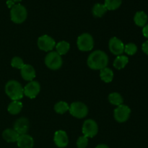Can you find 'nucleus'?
Listing matches in <instances>:
<instances>
[{
  "label": "nucleus",
  "instance_id": "nucleus-10",
  "mask_svg": "<svg viewBox=\"0 0 148 148\" xmlns=\"http://www.w3.org/2000/svg\"><path fill=\"white\" fill-rule=\"evenodd\" d=\"M24 95L30 99H33L39 94L40 91V85L37 81H30L23 88Z\"/></svg>",
  "mask_w": 148,
  "mask_h": 148
},
{
  "label": "nucleus",
  "instance_id": "nucleus-14",
  "mask_svg": "<svg viewBox=\"0 0 148 148\" xmlns=\"http://www.w3.org/2000/svg\"><path fill=\"white\" fill-rule=\"evenodd\" d=\"M21 76L25 80L30 81L33 80L36 77V70L34 67L30 64H24V66L20 69Z\"/></svg>",
  "mask_w": 148,
  "mask_h": 148
},
{
  "label": "nucleus",
  "instance_id": "nucleus-30",
  "mask_svg": "<svg viewBox=\"0 0 148 148\" xmlns=\"http://www.w3.org/2000/svg\"><path fill=\"white\" fill-rule=\"evenodd\" d=\"M143 34L146 38L148 39V24L146 25L145 26L143 27Z\"/></svg>",
  "mask_w": 148,
  "mask_h": 148
},
{
  "label": "nucleus",
  "instance_id": "nucleus-15",
  "mask_svg": "<svg viewBox=\"0 0 148 148\" xmlns=\"http://www.w3.org/2000/svg\"><path fill=\"white\" fill-rule=\"evenodd\" d=\"M17 143L19 148H33L34 146L33 138L27 134L19 136Z\"/></svg>",
  "mask_w": 148,
  "mask_h": 148
},
{
  "label": "nucleus",
  "instance_id": "nucleus-8",
  "mask_svg": "<svg viewBox=\"0 0 148 148\" xmlns=\"http://www.w3.org/2000/svg\"><path fill=\"white\" fill-rule=\"evenodd\" d=\"M82 130L84 136L88 138H92L98 134V124L94 120L88 119L83 123Z\"/></svg>",
  "mask_w": 148,
  "mask_h": 148
},
{
  "label": "nucleus",
  "instance_id": "nucleus-24",
  "mask_svg": "<svg viewBox=\"0 0 148 148\" xmlns=\"http://www.w3.org/2000/svg\"><path fill=\"white\" fill-rule=\"evenodd\" d=\"M69 106L65 101H59L54 106V111L59 114H65L66 111H69Z\"/></svg>",
  "mask_w": 148,
  "mask_h": 148
},
{
  "label": "nucleus",
  "instance_id": "nucleus-33",
  "mask_svg": "<svg viewBox=\"0 0 148 148\" xmlns=\"http://www.w3.org/2000/svg\"><path fill=\"white\" fill-rule=\"evenodd\" d=\"M12 1H13L14 2H19V1H21L22 0H12Z\"/></svg>",
  "mask_w": 148,
  "mask_h": 148
},
{
  "label": "nucleus",
  "instance_id": "nucleus-32",
  "mask_svg": "<svg viewBox=\"0 0 148 148\" xmlns=\"http://www.w3.org/2000/svg\"><path fill=\"white\" fill-rule=\"evenodd\" d=\"M95 148H109V147L105 144H100L98 145H97Z\"/></svg>",
  "mask_w": 148,
  "mask_h": 148
},
{
  "label": "nucleus",
  "instance_id": "nucleus-27",
  "mask_svg": "<svg viewBox=\"0 0 148 148\" xmlns=\"http://www.w3.org/2000/svg\"><path fill=\"white\" fill-rule=\"evenodd\" d=\"M24 62L23 59L19 56H14L12 58L11 61V66L16 69H21L24 66Z\"/></svg>",
  "mask_w": 148,
  "mask_h": 148
},
{
  "label": "nucleus",
  "instance_id": "nucleus-21",
  "mask_svg": "<svg viewBox=\"0 0 148 148\" xmlns=\"http://www.w3.org/2000/svg\"><path fill=\"white\" fill-rule=\"evenodd\" d=\"M69 49H70V44L68 42L65 41V40H62V41L59 42L56 46V52L60 56L66 54L69 51Z\"/></svg>",
  "mask_w": 148,
  "mask_h": 148
},
{
  "label": "nucleus",
  "instance_id": "nucleus-20",
  "mask_svg": "<svg viewBox=\"0 0 148 148\" xmlns=\"http://www.w3.org/2000/svg\"><path fill=\"white\" fill-rule=\"evenodd\" d=\"M129 59L127 56H123V55H120V56H117L114 62V66L116 69H122L126 66V65L128 64Z\"/></svg>",
  "mask_w": 148,
  "mask_h": 148
},
{
  "label": "nucleus",
  "instance_id": "nucleus-22",
  "mask_svg": "<svg viewBox=\"0 0 148 148\" xmlns=\"http://www.w3.org/2000/svg\"><path fill=\"white\" fill-rule=\"evenodd\" d=\"M92 14L96 17H101L106 14L107 12L106 7L104 4H95L92 7Z\"/></svg>",
  "mask_w": 148,
  "mask_h": 148
},
{
  "label": "nucleus",
  "instance_id": "nucleus-18",
  "mask_svg": "<svg viewBox=\"0 0 148 148\" xmlns=\"http://www.w3.org/2000/svg\"><path fill=\"white\" fill-rule=\"evenodd\" d=\"M23 108V103L20 101H13L9 104L7 111L12 115H17L21 111Z\"/></svg>",
  "mask_w": 148,
  "mask_h": 148
},
{
  "label": "nucleus",
  "instance_id": "nucleus-17",
  "mask_svg": "<svg viewBox=\"0 0 148 148\" xmlns=\"http://www.w3.org/2000/svg\"><path fill=\"white\" fill-rule=\"evenodd\" d=\"M148 20L147 14L143 11H139L136 12L134 17V21L139 27H144L147 25Z\"/></svg>",
  "mask_w": 148,
  "mask_h": 148
},
{
  "label": "nucleus",
  "instance_id": "nucleus-1",
  "mask_svg": "<svg viewBox=\"0 0 148 148\" xmlns=\"http://www.w3.org/2000/svg\"><path fill=\"white\" fill-rule=\"evenodd\" d=\"M88 66L93 70H101L107 67L108 64V57L106 53L101 50L92 52L87 60Z\"/></svg>",
  "mask_w": 148,
  "mask_h": 148
},
{
  "label": "nucleus",
  "instance_id": "nucleus-4",
  "mask_svg": "<svg viewBox=\"0 0 148 148\" xmlns=\"http://www.w3.org/2000/svg\"><path fill=\"white\" fill-rule=\"evenodd\" d=\"M63 61L60 55L56 51H51L45 57V64L52 70H57L62 66Z\"/></svg>",
  "mask_w": 148,
  "mask_h": 148
},
{
  "label": "nucleus",
  "instance_id": "nucleus-31",
  "mask_svg": "<svg viewBox=\"0 0 148 148\" xmlns=\"http://www.w3.org/2000/svg\"><path fill=\"white\" fill-rule=\"evenodd\" d=\"M7 6H8L9 8H12V7L14 5V2L13 1H12V0H8V1H7Z\"/></svg>",
  "mask_w": 148,
  "mask_h": 148
},
{
  "label": "nucleus",
  "instance_id": "nucleus-9",
  "mask_svg": "<svg viewBox=\"0 0 148 148\" xmlns=\"http://www.w3.org/2000/svg\"><path fill=\"white\" fill-rule=\"evenodd\" d=\"M38 46L43 51H51L56 46V42L53 38L47 35H43L38 39Z\"/></svg>",
  "mask_w": 148,
  "mask_h": 148
},
{
  "label": "nucleus",
  "instance_id": "nucleus-19",
  "mask_svg": "<svg viewBox=\"0 0 148 148\" xmlns=\"http://www.w3.org/2000/svg\"><path fill=\"white\" fill-rule=\"evenodd\" d=\"M100 71H101V72H100V77H101V79L104 82L109 83V82H112L114 75L113 71L110 68L106 67Z\"/></svg>",
  "mask_w": 148,
  "mask_h": 148
},
{
  "label": "nucleus",
  "instance_id": "nucleus-23",
  "mask_svg": "<svg viewBox=\"0 0 148 148\" xmlns=\"http://www.w3.org/2000/svg\"><path fill=\"white\" fill-rule=\"evenodd\" d=\"M108 101L112 105L117 106L121 105L124 102L122 96L119 92H112L110 94L108 95Z\"/></svg>",
  "mask_w": 148,
  "mask_h": 148
},
{
  "label": "nucleus",
  "instance_id": "nucleus-25",
  "mask_svg": "<svg viewBox=\"0 0 148 148\" xmlns=\"http://www.w3.org/2000/svg\"><path fill=\"white\" fill-rule=\"evenodd\" d=\"M122 0H105V7L107 10H117L121 6Z\"/></svg>",
  "mask_w": 148,
  "mask_h": 148
},
{
  "label": "nucleus",
  "instance_id": "nucleus-16",
  "mask_svg": "<svg viewBox=\"0 0 148 148\" xmlns=\"http://www.w3.org/2000/svg\"><path fill=\"white\" fill-rule=\"evenodd\" d=\"M20 134L14 129H7L2 132V138L7 143H15L17 141Z\"/></svg>",
  "mask_w": 148,
  "mask_h": 148
},
{
  "label": "nucleus",
  "instance_id": "nucleus-28",
  "mask_svg": "<svg viewBox=\"0 0 148 148\" xmlns=\"http://www.w3.org/2000/svg\"><path fill=\"white\" fill-rule=\"evenodd\" d=\"M88 145V138L85 136H81L77 140V147L78 148H86Z\"/></svg>",
  "mask_w": 148,
  "mask_h": 148
},
{
  "label": "nucleus",
  "instance_id": "nucleus-29",
  "mask_svg": "<svg viewBox=\"0 0 148 148\" xmlns=\"http://www.w3.org/2000/svg\"><path fill=\"white\" fill-rule=\"evenodd\" d=\"M142 49L145 54L148 55V40H146L145 42L143 43V46H142Z\"/></svg>",
  "mask_w": 148,
  "mask_h": 148
},
{
  "label": "nucleus",
  "instance_id": "nucleus-6",
  "mask_svg": "<svg viewBox=\"0 0 148 148\" xmlns=\"http://www.w3.org/2000/svg\"><path fill=\"white\" fill-rule=\"evenodd\" d=\"M69 111L71 115L77 119L85 118L88 114V108L82 102H74L69 106Z\"/></svg>",
  "mask_w": 148,
  "mask_h": 148
},
{
  "label": "nucleus",
  "instance_id": "nucleus-26",
  "mask_svg": "<svg viewBox=\"0 0 148 148\" xmlns=\"http://www.w3.org/2000/svg\"><path fill=\"white\" fill-rule=\"evenodd\" d=\"M137 51V46L136 44L133 43H127V45H124V52L127 53L128 55H132L135 54Z\"/></svg>",
  "mask_w": 148,
  "mask_h": 148
},
{
  "label": "nucleus",
  "instance_id": "nucleus-13",
  "mask_svg": "<svg viewBox=\"0 0 148 148\" xmlns=\"http://www.w3.org/2000/svg\"><path fill=\"white\" fill-rule=\"evenodd\" d=\"M29 121L25 117H21L18 119L14 124V130L18 133L20 135L27 134V131L29 130Z\"/></svg>",
  "mask_w": 148,
  "mask_h": 148
},
{
  "label": "nucleus",
  "instance_id": "nucleus-7",
  "mask_svg": "<svg viewBox=\"0 0 148 148\" xmlns=\"http://www.w3.org/2000/svg\"><path fill=\"white\" fill-rule=\"evenodd\" d=\"M131 109L130 107L121 104L117 106V108L114 110V119L117 122L124 123L129 119Z\"/></svg>",
  "mask_w": 148,
  "mask_h": 148
},
{
  "label": "nucleus",
  "instance_id": "nucleus-3",
  "mask_svg": "<svg viewBox=\"0 0 148 148\" xmlns=\"http://www.w3.org/2000/svg\"><path fill=\"white\" fill-rule=\"evenodd\" d=\"M27 12L24 6L20 4H14L10 10V18L13 23L20 24L25 21Z\"/></svg>",
  "mask_w": 148,
  "mask_h": 148
},
{
  "label": "nucleus",
  "instance_id": "nucleus-5",
  "mask_svg": "<svg viewBox=\"0 0 148 148\" xmlns=\"http://www.w3.org/2000/svg\"><path fill=\"white\" fill-rule=\"evenodd\" d=\"M77 46L81 51H89L93 49L94 40L89 33H83L77 38Z\"/></svg>",
  "mask_w": 148,
  "mask_h": 148
},
{
  "label": "nucleus",
  "instance_id": "nucleus-12",
  "mask_svg": "<svg viewBox=\"0 0 148 148\" xmlns=\"http://www.w3.org/2000/svg\"><path fill=\"white\" fill-rule=\"evenodd\" d=\"M55 145L59 148H64L69 144V138L66 132L63 130L56 131L53 137Z\"/></svg>",
  "mask_w": 148,
  "mask_h": 148
},
{
  "label": "nucleus",
  "instance_id": "nucleus-11",
  "mask_svg": "<svg viewBox=\"0 0 148 148\" xmlns=\"http://www.w3.org/2000/svg\"><path fill=\"white\" fill-rule=\"evenodd\" d=\"M109 50L113 54L120 56L124 52V44L119 38L116 37H113L110 39L108 42Z\"/></svg>",
  "mask_w": 148,
  "mask_h": 148
},
{
  "label": "nucleus",
  "instance_id": "nucleus-2",
  "mask_svg": "<svg viewBox=\"0 0 148 148\" xmlns=\"http://www.w3.org/2000/svg\"><path fill=\"white\" fill-rule=\"evenodd\" d=\"M5 92L12 101H20L23 98L24 91L21 84L16 80H10L5 85Z\"/></svg>",
  "mask_w": 148,
  "mask_h": 148
}]
</instances>
